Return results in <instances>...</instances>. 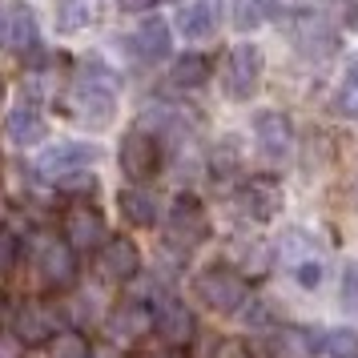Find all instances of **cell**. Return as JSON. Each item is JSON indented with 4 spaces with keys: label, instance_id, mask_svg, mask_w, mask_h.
I'll return each mask as SVG.
<instances>
[{
    "label": "cell",
    "instance_id": "1",
    "mask_svg": "<svg viewBox=\"0 0 358 358\" xmlns=\"http://www.w3.org/2000/svg\"><path fill=\"white\" fill-rule=\"evenodd\" d=\"M117 97H121V81L109 65L101 61H85L73 81H69V113L89 129H105L117 117Z\"/></svg>",
    "mask_w": 358,
    "mask_h": 358
},
{
    "label": "cell",
    "instance_id": "2",
    "mask_svg": "<svg viewBox=\"0 0 358 358\" xmlns=\"http://www.w3.org/2000/svg\"><path fill=\"white\" fill-rule=\"evenodd\" d=\"M97 157L101 149L89 145V141H61V145H49L36 157V178L49 181V185H61V189H85V185H93Z\"/></svg>",
    "mask_w": 358,
    "mask_h": 358
},
{
    "label": "cell",
    "instance_id": "3",
    "mask_svg": "<svg viewBox=\"0 0 358 358\" xmlns=\"http://www.w3.org/2000/svg\"><path fill=\"white\" fill-rule=\"evenodd\" d=\"M194 298L206 310L222 314V318H238L250 302V282L238 266H226V262H213L206 270L194 274Z\"/></svg>",
    "mask_w": 358,
    "mask_h": 358
},
{
    "label": "cell",
    "instance_id": "4",
    "mask_svg": "<svg viewBox=\"0 0 358 358\" xmlns=\"http://www.w3.org/2000/svg\"><path fill=\"white\" fill-rule=\"evenodd\" d=\"M210 238V213L194 194H181L169 213H165V245L178 254H194L197 245H206Z\"/></svg>",
    "mask_w": 358,
    "mask_h": 358
},
{
    "label": "cell",
    "instance_id": "5",
    "mask_svg": "<svg viewBox=\"0 0 358 358\" xmlns=\"http://www.w3.org/2000/svg\"><path fill=\"white\" fill-rule=\"evenodd\" d=\"M162 157H165V145L162 137L145 125H137L121 137V145H117V165H121V173L137 185H145L157 169H162Z\"/></svg>",
    "mask_w": 358,
    "mask_h": 358
},
{
    "label": "cell",
    "instance_id": "6",
    "mask_svg": "<svg viewBox=\"0 0 358 358\" xmlns=\"http://www.w3.org/2000/svg\"><path fill=\"white\" fill-rule=\"evenodd\" d=\"M29 262L45 286H69L77 278V250L57 234H36L29 242Z\"/></svg>",
    "mask_w": 358,
    "mask_h": 358
},
{
    "label": "cell",
    "instance_id": "7",
    "mask_svg": "<svg viewBox=\"0 0 358 358\" xmlns=\"http://www.w3.org/2000/svg\"><path fill=\"white\" fill-rule=\"evenodd\" d=\"M262 69H266V57H262L258 45L229 49L226 61H222V93L229 101H250L262 85Z\"/></svg>",
    "mask_w": 358,
    "mask_h": 358
},
{
    "label": "cell",
    "instance_id": "8",
    "mask_svg": "<svg viewBox=\"0 0 358 358\" xmlns=\"http://www.w3.org/2000/svg\"><path fill=\"white\" fill-rule=\"evenodd\" d=\"M153 330H157V338L165 346H185V342H197V318L194 310L181 302L178 294H157L153 298Z\"/></svg>",
    "mask_w": 358,
    "mask_h": 358
},
{
    "label": "cell",
    "instance_id": "9",
    "mask_svg": "<svg viewBox=\"0 0 358 358\" xmlns=\"http://www.w3.org/2000/svg\"><path fill=\"white\" fill-rule=\"evenodd\" d=\"M254 149L266 162H286L294 149V121L282 109H262L254 117Z\"/></svg>",
    "mask_w": 358,
    "mask_h": 358
},
{
    "label": "cell",
    "instance_id": "10",
    "mask_svg": "<svg viewBox=\"0 0 358 358\" xmlns=\"http://www.w3.org/2000/svg\"><path fill=\"white\" fill-rule=\"evenodd\" d=\"M238 206H242V213L250 222H258V226L274 222L278 213H282V185H278V178H266V173L245 178L242 185H238Z\"/></svg>",
    "mask_w": 358,
    "mask_h": 358
},
{
    "label": "cell",
    "instance_id": "11",
    "mask_svg": "<svg viewBox=\"0 0 358 358\" xmlns=\"http://www.w3.org/2000/svg\"><path fill=\"white\" fill-rule=\"evenodd\" d=\"M153 330V306H145L141 298H129V302H117L109 314H105V334L117 346H129V342L145 338Z\"/></svg>",
    "mask_w": 358,
    "mask_h": 358
},
{
    "label": "cell",
    "instance_id": "12",
    "mask_svg": "<svg viewBox=\"0 0 358 358\" xmlns=\"http://www.w3.org/2000/svg\"><path fill=\"white\" fill-rule=\"evenodd\" d=\"M97 274L105 282H133L141 274V250L133 238H109L97 250Z\"/></svg>",
    "mask_w": 358,
    "mask_h": 358
},
{
    "label": "cell",
    "instance_id": "13",
    "mask_svg": "<svg viewBox=\"0 0 358 358\" xmlns=\"http://www.w3.org/2000/svg\"><path fill=\"white\" fill-rule=\"evenodd\" d=\"M65 242L77 250V254H89V250H101L109 242L105 234V217H101L93 206H73L65 213Z\"/></svg>",
    "mask_w": 358,
    "mask_h": 358
},
{
    "label": "cell",
    "instance_id": "14",
    "mask_svg": "<svg viewBox=\"0 0 358 358\" xmlns=\"http://www.w3.org/2000/svg\"><path fill=\"white\" fill-rule=\"evenodd\" d=\"M129 52L141 61V65H162L165 57L173 52V29H169L162 17L137 24V29L129 33Z\"/></svg>",
    "mask_w": 358,
    "mask_h": 358
},
{
    "label": "cell",
    "instance_id": "15",
    "mask_svg": "<svg viewBox=\"0 0 358 358\" xmlns=\"http://www.w3.org/2000/svg\"><path fill=\"white\" fill-rule=\"evenodd\" d=\"M117 210H121V217L137 229H153L162 222V201H157V194L145 189V185H137V181L117 194Z\"/></svg>",
    "mask_w": 358,
    "mask_h": 358
},
{
    "label": "cell",
    "instance_id": "16",
    "mask_svg": "<svg viewBox=\"0 0 358 358\" xmlns=\"http://www.w3.org/2000/svg\"><path fill=\"white\" fill-rule=\"evenodd\" d=\"M178 33L189 36V41H206V36L217 33L222 24V0H185L178 8Z\"/></svg>",
    "mask_w": 358,
    "mask_h": 358
},
{
    "label": "cell",
    "instance_id": "17",
    "mask_svg": "<svg viewBox=\"0 0 358 358\" xmlns=\"http://www.w3.org/2000/svg\"><path fill=\"white\" fill-rule=\"evenodd\" d=\"M45 133H49V121H45V113L36 109L33 101H20L17 109L4 117V137L17 149H29L36 141H45Z\"/></svg>",
    "mask_w": 358,
    "mask_h": 358
},
{
    "label": "cell",
    "instance_id": "18",
    "mask_svg": "<svg viewBox=\"0 0 358 358\" xmlns=\"http://www.w3.org/2000/svg\"><path fill=\"white\" fill-rule=\"evenodd\" d=\"M17 334L24 342H45V338H57L61 334V318L49 302H24L17 310Z\"/></svg>",
    "mask_w": 358,
    "mask_h": 358
},
{
    "label": "cell",
    "instance_id": "19",
    "mask_svg": "<svg viewBox=\"0 0 358 358\" xmlns=\"http://www.w3.org/2000/svg\"><path fill=\"white\" fill-rule=\"evenodd\" d=\"M0 45H8V49H17V52L36 49V17H33L29 4H13V8H4Z\"/></svg>",
    "mask_w": 358,
    "mask_h": 358
},
{
    "label": "cell",
    "instance_id": "20",
    "mask_svg": "<svg viewBox=\"0 0 358 358\" xmlns=\"http://www.w3.org/2000/svg\"><path fill=\"white\" fill-rule=\"evenodd\" d=\"M314 358H358V330L355 326L314 330Z\"/></svg>",
    "mask_w": 358,
    "mask_h": 358
},
{
    "label": "cell",
    "instance_id": "21",
    "mask_svg": "<svg viewBox=\"0 0 358 358\" xmlns=\"http://www.w3.org/2000/svg\"><path fill=\"white\" fill-rule=\"evenodd\" d=\"M270 346L278 358H314V330L310 326H278Z\"/></svg>",
    "mask_w": 358,
    "mask_h": 358
},
{
    "label": "cell",
    "instance_id": "22",
    "mask_svg": "<svg viewBox=\"0 0 358 358\" xmlns=\"http://www.w3.org/2000/svg\"><path fill=\"white\" fill-rule=\"evenodd\" d=\"M210 69H213L210 57H201V52H185V57H178V65L169 69V77H173L178 89H197V85H206Z\"/></svg>",
    "mask_w": 358,
    "mask_h": 358
},
{
    "label": "cell",
    "instance_id": "23",
    "mask_svg": "<svg viewBox=\"0 0 358 358\" xmlns=\"http://www.w3.org/2000/svg\"><path fill=\"white\" fill-rule=\"evenodd\" d=\"M270 17H274V0H234V24L242 33H254Z\"/></svg>",
    "mask_w": 358,
    "mask_h": 358
},
{
    "label": "cell",
    "instance_id": "24",
    "mask_svg": "<svg viewBox=\"0 0 358 358\" xmlns=\"http://www.w3.org/2000/svg\"><path fill=\"white\" fill-rule=\"evenodd\" d=\"M334 109H338V117L358 125V57L346 65V77H342L338 93H334Z\"/></svg>",
    "mask_w": 358,
    "mask_h": 358
},
{
    "label": "cell",
    "instance_id": "25",
    "mask_svg": "<svg viewBox=\"0 0 358 358\" xmlns=\"http://www.w3.org/2000/svg\"><path fill=\"white\" fill-rule=\"evenodd\" d=\"M69 318L77 326H89V322H97L101 318V298H97V290H77L73 298H69Z\"/></svg>",
    "mask_w": 358,
    "mask_h": 358
},
{
    "label": "cell",
    "instance_id": "26",
    "mask_svg": "<svg viewBox=\"0 0 358 358\" xmlns=\"http://www.w3.org/2000/svg\"><path fill=\"white\" fill-rule=\"evenodd\" d=\"M89 355H93V346L81 334H73V330H61L52 338V350H49V358H89Z\"/></svg>",
    "mask_w": 358,
    "mask_h": 358
},
{
    "label": "cell",
    "instance_id": "27",
    "mask_svg": "<svg viewBox=\"0 0 358 358\" xmlns=\"http://www.w3.org/2000/svg\"><path fill=\"white\" fill-rule=\"evenodd\" d=\"M93 20V0H61V29H85Z\"/></svg>",
    "mask_w": 358,
    "mask_h": 358
},
{
    "label": "cell",
    "instance_id": "28",
    "mask_svg": "<svg viewBox=\"0 0 358 358\" xmlns=\"http://www.w3.org/2000/svg\"><path fill=\"white\" fill-rule=\"evenodd\" d=\"M338 298H342V310L358 314V262H346V270H342V286H338Z\"/></svg>",
    "mask_w": 358,
    "mask_h": 358
},
{
    "label": "cell",
    "instance_id": "29",
    "mask_svg": "<svg viewBox=\"0 0 358 358\" xmlns=\"http://www.w3.org/2000/svg\"><path fill=\"white\" fill-rule=\"evenodd\" d=\"M0 358H24V338L17 330H0Z\"/></svg>",
    "mask_w": 358,
    "mask_h": 358
},
{
    "label": "cell",
    "instance_id": "30",
    "mask_svg": "<svg viewBox=\"0 0 358 358\" xmlns=\"http://www.w3.org/2000/svg\"><path fill=\"white\" fill-rule=\"evenodd\" d=\"M13 262H17V238L0 229V274H8V270H13Z\"/></svg>",
    "mask_w": 358,
    "mask_h": 358
},
{
    "label": "cell",
    "instance_id": "31",
    "mask_svg": "<svg viewBox=\"0 0 358 358\" xmlns=\"http://www.w3.org/2000/svg\"><path fill=\"white\" fill-rule=\"evenodd\" d=\"M162 0H117V8L121 13H149V8H157Z\"/></svg>",
    "mask_w": 358,
    "mask_h": 358
},
{
    "label": "cell",
    "instance_id": "32",
    "mask_svg": "<svg viewBox=\"0 0 358 358\" xmlns=\"http://www.w3.org/2000/svg\"><path fill=\"white\" fill-rule=\"evenodd\" d=\"M217 358H245L242 342H217Z\"/></svg>",
    "mask_w": 358,
    "mask_h": 358
},
{
    "label": "cell",
    "instance_id": "33",
    "mask_svg": "<svg viewBox=\"0 0 358 358\" xmlns=\"http://www.w3.org/2000/svg\"><path fill=\"white\" fill-rule=\"evenodd\" d=\"M149 358H178V355H173V346H169V350H165V355H149Z\"/></svg>",
    "mask_w": 358,
    "mask_h": 358
},
{
    "label": "cell",
    "instance_id": "34",
    "mask_svg": "<svg viewBox=\"0 0 358 358\" xmlns=\"http://www.w3.org/2000/svg\"><path fill=\"white\" fill-rule=\"evenodd\" d=\"M0 213H4V194H0Z\"/></svg>",
    "mask_w": 358,
    "mask_h": 358
}]
</instances>
